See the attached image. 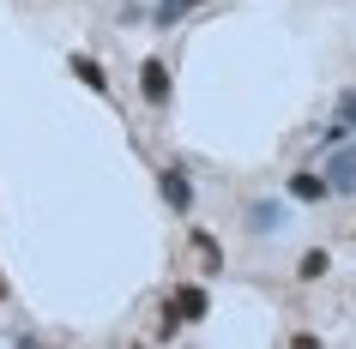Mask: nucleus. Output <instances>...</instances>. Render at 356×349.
<instances>
[{
    "label": "nucleus",
    "instance_id": "nucleus-1",
    "mask_svg": "<svg viewBox=\"0 0 356 349\" xmlns=\"http://www.w3.org/2000/svg\"><path fill=\"white\" fill-rule=\"evenodd\" d=\"M211 313V289L206 283H181V289H169V301H163V337H175L181 325H200Z\"/></svg>",
    "mask_w": 356,
    "mask_h": 349
},
{
    "label": "nucleus",
    "instance_id": "nucleus-2",
    "mask_svg": "<svg viewBox=\"0 0 356 349\" xmlns=\"http://www.w3.org/2000/svg\"><path fill=\"white\" fill-rule=\"evenodd\" d=\"M290 199H272V193H266V199H248V211H242V229L254 241H278V235H290Z\"/></svg>",
    "mask_w": 356,
    "mask_h": 349
},
{
    "label": "nucleus",
    "instance_id": "nucleus-3",
    "mask_svg": "<svg viewBox=\"0 0 356 349\" xmlns=\"http://www.w3.org/2000/svg\"><path fill=\"white\" fill-rule=\"evenodd\" d=\"M157 199L169 217H193V175L181 163H157Z\"/></svg>",
    "mask_w": 356,
    "mask_h": 349
},
{
    "label": "nucleus",
    "instance_id": "nucleus-4",
    "mask_svg": "<svg viewBox=\"0 0 356 349\" xmlns=\"http://www.w3.org/2000/svg\"><path fill=\"white\" fill-rule=\"evenodd\" d=\"M320 175H326V193H332V199H350L356 193V145L350 139H344V145H326Z\"/></svg>",
    "mask_w": 356,
    "mask_h": 349
},
{
    "label": "nucleus",
    "instance_id": "nucleus-5",
    "mask_svg": "<svg viewBox=\"0 0 356 349\" xmlns=\"http://www.w3.org/2000/svg\"><path fill=\"white\" fill-rule=\"evenodd\" d=\"M139 96H145V109H169V96H175V78H169V67L157 55L139 60Z\"/></svg>",
    "mask_w": 356,
    "mask_h": 349
},
{
    "label": "nucleus",
    "instance_id": "nucleus-6",
    "mask_svg": "<svg viewBox=\"0 0 356 349\" xmlns=\"http://www.w3.org/2000/svg\"><path fill=\"white\" fill-rule=\"evenodd\" d=\"M284 193H290V205H326V199H332V193H326V175H320V169H290Z\"/></svg>",
    "mask_w": 356,
    "mask_h": 349
},
{
    "label": "nucleus",
    "instance_id": "nucleus-7",
    "mask_svg": "<svg viewBox=\"0 0 356 349\" xmlns=\"http://www.w3.org/2000/svg\"><path fill=\"white\" fill-rule=\"evenodd\" d=\"M67 73H73L79 85H91L97 96H109V73H103V67H97L91 55H73V60H67Z\"/></svg>",
    "mask_w": 356,
    "mask_h": 349
},
{
    "label": "nucleus",
    "instance_id": "nucleus-8",
    "mask_svg": "<svg viewBox=\"0 0 356 349\" xmlns=\"http://www.w3.org/2000/svg\"><path fill=\"white\" fill-rule=\"evenodd\" d=\"M193 6H200V0H157V6H151V24H157V31H175Z\"/></svg>",
    "mask_w": 356,
    "mask_h": 349
},
{
    "label": "nucleus",
    "instance_id": "nucleus-9",
    "mask_svg": "<svg viewBox=\"0 0 356 349\" xmlns=\"http://www.w3.org/2000/svg\"><path fill=\"white\" fill-rule=\"evenodd\" d=\"M326 271H332V253H326V247H308V253L296 259V277H302V283H320Z\"/></svg>",
    "mask_w": 356,
    "mask_h": 349
},
{
    "label": "nucleus",
    "instance_id": "nucleus-10",
    "mask_svg": "<svg viewBox=\"0 0 356 349\" xmlns=\"http://www.w3.org/2000/svg\"><path fill=\"white\" fill-rule=\"evenodd\" d=\"M193 247H200V259H206V271H211V277L224 271V253H218V241H211L206 229H193Z\"/></svg>",
    "mask_w": 356,
    "mask_h": 349
},
{
    "label": "nucleus",
    "instance_id": "nucleus-11",
    "mask_svg": "<svg viewBox=\"0 0 356 349\" xmlns=\"http://www.w3.org/2000/svg\"><path fill=\"white\" fill-rule=\"evenodd\" d=\"M332 121H344V127L356 133V85H344V91H338V103H332Z\"/></svg>",
    "mask_w": 356,
    "mask_h": 349
},
{
    "label": "nucleus",
    "instance_id": "nucleus-12",
    "mask_svg": "<svg viewBox=\"0 0 356 349\" xmlns=\"http://www.w3.org/2000/svg\"><path fill=\"white\" fill-rule=\"evenodd\" d=\"M344 139H350L344 121H326V127H320V151H326V145H344Z\"/></svg>",
    "mask_w": 356,
    "mask_h": 349
},
{
    "label": "nucleus",
    "instance_id": "nucleus-13",
    "mask_svg": "<svg viewBox=\"0 0 356 349\" xmlns=\"http://www.w3.org/2000/svg\"><path fill=\"white\" fill-rule=\"evenodd\" d=\"M0 301H6V289H0Z\"/></svg>",
    "mask_w": 356,
    "mask_h": 349
}]
</instances>
